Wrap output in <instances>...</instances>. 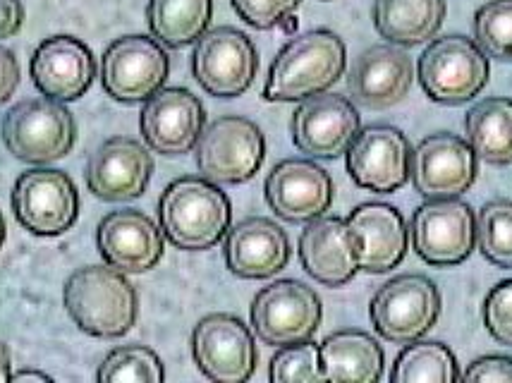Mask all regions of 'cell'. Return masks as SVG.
<instances>
[{"label":"cell","instance_id":"31","mask_svg":"<svg viewBox=\"0 0 512 383\" xmlns=\"http://www.w3.org/2000/svg\"><path fill=\"white\" fill-rule=\"evenodd\" d=\"M477 245L486 261L498 269H512V202L493 199L477 214Z\"/></svg>","mask_w":512,"mask_h":383},{"label":"cell","instance_id":"18","mask_svg":"<svg viewBox=\"0 0 512 383\" xmlns=\"http://www.w3.org/2000/svg\"><path fill=\"white\" fill-rule=\"evenodd\" d=\"M266 202L288 223H309L331 209L333 180L319 163L307 158L280 161L266 178Z\"/></svg>","mask_w":512,"mask_h":383},{"label":"cell","instance_id":"3","mask_svg":"<svg viewBox=\"0 0 512 383\" xmlns=\"http://www.w3.org/2000/svg\"><path fill=\"white\" fill-rule=\"evenodd\" d=\"M70 319L94 338H123L139 316V297L123 271L113 266H82L65 283Z\"/></svg>","mask_w":512,"mask_h":383},{"label":"cell","instance_id":"16","mask_svg":"<svg viewBox=\"0 0 512 383\" xmlns=\"http://www.w3.org/2000/svg\"><path fill=\"white\" fill-rule=\"evenodd\" d=\"M477 154L467 139L436 132L412 151L410 180L426 199H453L465 194L477 180Z\"/></svg>","mask_w":512,"mask_h":383},{"label":"cell","instance_id":"30","mask_svg":"<svg viewBox=\"0 0 512 383\" xmlns=\"http://www.w3.org/2000/svg\"><path fill=\"white\" fill-rule=\"evenodd\" d=\"M393 383H455L460 381V367L446 343L424 340L407 343L390 372Z\"/></svg>","mask_w":512,"mask_h":383},{"label":"cell","instance_id":"8","mask_svg":"<svg viewBox=\"0 0 512 383\" xmlns=\"http://www.w3.org/2000/svg\"><path fill=\"white\" fill-rule=\"evenodd\" d=\"M410 242L429 266H460L477 247V216L457 197L429 199L412 214Z\"/></svg>","mask_w":512,"mask_h":383},{"label":"cell","instance_id":"10","mask_svg":"<svg viewBox=\"0 0 512 383\" xmlns=\"http://www.w3.org/2000/svg\"><path fill=\"white\" fill-rule=\"evenodd\" d=\"M259 72L254 41L235 27L209 29L192 53V75L206 94L237 99L252 87Z\"/></svg>","mask_w":512,"mask_h":383},{"label":"cell","instance_id":"21","mask_svg":"<svg viewBox=\"0 0 512 383\" xmlns=\"http://www.w3.org/2000/svg\"><path fill=\"white\" fill-rule=\"evenodd\" d=\"M34 87L46 99L67 103L82 99L96 79V58L75 36L58 34L41 41L32 56Z\"/></svg>","mask_w":512,"mask_h":383},{"label":"cell","instance_id":"36","mask_svg":"<svg viewBox=\"0 0 512 383\" xmlns=\"http://www.w3.org/2000/svg\"><path fill=\"white\" fill-rule=\"evenodd\" d=\"M300 5L302 0H233L237 15L259 32L280 27Z\"/></svg>","mask_w":512,"mask_h":383},{"label":"cell","instance_id":"7","mask_svg":"<svg viewBox=\"0 0 512 383\" xmlns=\"http://www.w3.org/2000/svg\"><path fill=\"white\" fill-rule=\"evenodd\" d=\"M197 168L216 185H242L252 180L266 158V137L259 125L242 115H225L201 132Z\"/></svg>","mask_w":512,"mask_h":383},{"label":"cell","instance_id":"29","mask_svg":"<svg viewBox=\"0 0 512 383\" xmlns=\"http://www.w3.org/2000/svg\"><path fill=\"white\" fill-rule=\"evenodd\" d=\"M469 147L489 166L512 163V99L493 96L479 101L465 115Z\"/></svg>","mask_w":512,"mask_h":383},{"label":"cell","instance_id":"24","mask_svg":"<svg viewBox=\"0 0 512 383\" xmlns=\"http://www.w3.org/2000/svg\"><path fill=\"white\" fill-rule=\"evenodd\" d=\"M290 237L276 221L252 216L228 230L223 257L230 273L245 281H264L276 276L290 261Z\"/></svg>","mask_w":512,"mask_h":383},{"label":"cell","instance_id":"33","mask_svg":"<svg viewBox=\"0 0 512 383\" xmlns=\"http://www.w3.org/2000/svg\"><path fill=\"white\" fill-rule=\"evenodd\" d=\"M474 41L489 58L512 63V0H489L474 15Z\"/></svg>","mask_w":512,"mask_h":383},{"label":"cell","instance_id":"35","mask_svg":"<svg viewBox=\"0 0 512 383\" xmlns=\"http://www.w3.org/2000/svg\"><path fill=\"white\" fill-rule=\"evenodd\" d=\"M484 326L496 343L512 348V278L501 281L486 295Z\"/></svg>","mask_w":512,"mask_h":383},{"label":"cell","instance_id":"13","mask_svg":"<svg viewBox=\"0 0 512 383\" xmlns=\"http://www.w3.org/2000/svg\"><path fill=\"white\" fill-rule=\"evenodd\" d=\"M192 355L199 372L218 383L249 381L259 362L252 331L233 314L204 316L194 326Z\"/></svg>","mask_w":512,"mask_h":383},{"label":"cell","instance_id":"26","mask_svg":"<svg viewBox=\"0 0 512 383\" xmlns=\"http://www.w3.org/2000/svg\"><path fill=\"white\" fill-rule=\"evenodd\" d=\"M323 381L376 383L383 379L386 355L374 336L364 331H335L321 343Z\"/></svg>","mask_w":512,"mask_h":383},{"label":"cell","instance_id":"11","mask_svg":"<svg viewBox=\"0 0 512 383\" xmlns=\"http://www.w3.org/2000/svg\"><path fill=\"white\" fill-rule=\"evenodd\" d=\"M170 58L166 48L144 34L115 39L101 58V84L120 103L149 101L166 87Z\"/></svg>","mask_w":512,"mask_h":383},{"label":"cell","instance_id":"17","mask_svg":"<svg viewBox=\"0 0 512 383\" xmlns=\"http://www.w3.org/2000/svg\"><path fill=\"white\" fill-rule=\"evenodd\" d=\"M206 125V111L190 89L156 91L139 113V130L154 154L185 156L197 147Z\"/></svg>","mask_w":512,"mask_h":383},{"label":"cell","instance_id":"14","mask_svg":"<svg viewBox=\"0 0 512 383\" xmlns=\"http://www.w3.org/2000/svg\"><path fill=\"white\" fill-rule=\"evenodd\" d=\"M347 173L357 187L390 194L410 182L412 144L398 127L369 125L347 149Z\"/></svg>","mask_w":512,"mask_h":383},{"label":"cell","instance_id":"22","mask_svg":"<svg viewBox=\"0 0 512 383\" xmlns=\"http://www.w3.org/2000/svg\"><path fill=\"white\" fill-rule=\"evenodd\" d=\"M414 63L398 46H371L347 72V91L357 106L386 111L410 94Z\"/></svg>","mask_w":512,"mask_h":383},{"label":"cell","instance_id":"2","mask_svg":"<svg viewBox=\"0 0 512 383\" xmlns=\"http://www.w3.org/2000/svg\"><path fill=\"white\" fill-rule=\"evenodd\" d=\"M345 65V41L331 29H312L295 36L271 63L264 99L288 103L323 94L345 75Z\"/></svg>","mask_w":512,"mask_h":383},{"label":"cell","instance_id":"40","mask_svg":"<svg viewBox=\"0 0 512 383\" xmlns=\"http://www.w3.org/2000/svg\"><path fill=\"white\" fill-rule=\"evenodd\" d=\"M10 381H17V383H22V381H44V383H51L53 379L48 374H44V372H34V369H24V372H15L10 376Z\"/></svg>","mask_w":512,"mask_h":383},{"label":"cell","instance_id":"39","mask_svg":"<svg viewBox=\"0 0 512 383\" xmlns=\"http://www.w3.org/2000/svg\"><path fill=\"white\" fill-rule=\"evenodd\" d=\"M24 5L22 0H0V39H10L22 29Z\"/></svg>","mask_w":512,"mask_h":383},{"label":"cell","instance_id":"1","mask_svg":"<svg viewBox=\"0 0 512 383\" xmlns=\"http://www.w3.org/2000/svg\"><path fill=\"white\" fill-rule=\"evenodd\" d=\"M233 206L216 182L206 178H180L170 182L158 199V223L173 247L204 252L228 235Z\"/></svg>","mask_w":512,"mask_h":383},{"label":"cell","instance_id":"5","mask_svg":"<svg viewBox=\"0 0 512 383\" xmlns=\"http://www.w3.org/2000/svg\"><path fill=\"white\" fill-rule=\"evenodd\" d=\"M3 142L17 161L32 166L60 161L77 142L75 115L53 99L20 101L3 118Z\"/></svg>","mask_w":512,"mask_h":383},{"label":"cell","instance_id":"9","mask_svg":"<svg viewBox=\"0 0 512 383\" xmlns=\"http://www.w3.org/2000/svg\"><path fill=\"white\" fill-rule=\"evenodd\" d=\"M323 319L319 295L300 281H276L259 290L252 302L254 333L273 348H288L314 338Z\"/></svg>","mask_w":512,"mask_h":383},{"label":"cell","instance_id":"23","mask_svg":"<svg viewBox=\"0 0 512 383\" xmlns=\"http://www.w3.org/2000/svg\"><path fill=\"white\" fill-rule=\"evenodd\" d=\"M96 245L108 266L123 273L151 271L163 257V230L137 209L108 214L96 228Z\"/></svg>","mask_w":512,"mask_h":383},{"label":"cell","instance_id":"15","mask_svg":"<svg viewBox=\"0 0 512 383\" xmlns=\"http://www.w3.org/2000/svg\"><path fill=\"white\" fill-rule=\"evenodd\" d=\"M292 142L312 158H333L347 154L362 130L355 103L340 94H316L304 99L292 113Z\"/></svg>","mask_w":512,"mask_h":383},{"label":"cell","instance_id":"4","mask_svg":"<svg viewBox=\"0 0 512 383\" xmlns=\"http://www.w3.org/2000/svg\"><path fill=\"white\" fill-rule=\"evenodd\" d=\"M489 56L462 34L434 39L419 56L417 77L424 94L443 106L472 101L489 84Z\"/></svg>","mask_w":512,"mask_h":383},{"label":"cell","instance_id":"28","mask_svg":"<svg viewBox=\"0 0 512 383\" xmlns=\"http://www.w3.org/2000/svg\"><path fill=\"white\" fill-rule=\"evenodd\" d=\"M213 0H149L146 22L161 46L180 48L197 44L209 32Z\"/></svg>","mask_w":512,"mask_h":383},{"label":"cell","instance_id":"6","mask_svg":"<svg viewBox=\"0 0 512 383\" xmlns=\"http://www.w3.org/2000/svg\"><path fill=\"white\" fill-rule=\"evenodd\" d=\"M369 316L383 340L398 345L414 343L436 326L441 316V293L426 276H395L371 297Z\"/></svg>","mask_w":512,"mask_h":383},{"label":"cell","instance_id":"19","mask_svg":"<svg viewBox=\"0 0 512 383\" xmlns=\"http://www.w3.org/2000/svg\"><path fill=\"white\" fill-rule=\"evenodd\" d=\"M154 175L149 147L130 137L106 139L87 161V185L103 202H130L142 197Z\"/></svg>","mask_w":512,"mask_h":383},{"label":"cell","instance_id":"41","mask_svg":"<svg viewBox=\"0 0 512 383\" xmlns=\"http://www.w3.org/2000/svg\"><path fill=\"white\" fill-rule=\"evenodd\" d=\"M10 352H8V345L0 340V383L3 381H10Z\"/></svg>","mask_w":512,"mask_h":383},{"label":"cell","instance_id":"27","mask_svg":"<svg viewBox=\"0 0 512 383\" xmlns=\"http://www.w3.org/2000/svg\"><path fill=\"white\" fill-rule=\"evenodd\" d=\"M374 27L393 46H419L441 32L446 0H374Z\"/></svg>","mask_w":512,"mask_h":383},{"label":"cell","instance_id":"20","mask_svg":"<svg viewBox=\"0 0 512 383\" xmlns=\"http://www.w3.org/2000/svg\"><path fill=\"white\" fill-rule=\"evenodd\" d=\"M362 245L355 230L338 216H319L300 235L302 269L326 288H343L362 271Z\"/></svg>","mask_w":512,"mask_h":383},{"label":"cell","instance_id":"32","mask_svg":"<svg viewBox=\"0 0 512 383\" xmlns=\"http://www.w3.org/2000/svg\"><path fill=\"white\" fill-rule=\"evenodd\" d=\"M96 379L101 383H161L166 381V369L154 350L125 345L101 362Z\"/></svg>","mask_w":512,"mask_h":383},{"label":"cell","instance_id":"38","mask_svg":"<svg viewBox=\"0 0 512 383\" xmlns=\"http://www.w3.org/2000/svg\"><path fill=\"white\" fill-rule=\"evenodd\" d=\"M20 60L10 48L0 46V103H5L20 87Z\"/></svg>","mask_w":512,"mask_h":383},{"label":"cell","instance_id":"37","mask_svg":"<svg viewBox=\"0 0 512 383\" xmlns=\"http://www.w3.org/2000/svg\"><path fill=\"white\" fill-rule=\"evenodd\" d=\"M460 381H481V383H512V357L503 355H486L479 360L469 362L465 372L460 374Z\"/></svg>","mask_w":512,"mask_h":383},{"label":"cell","instance_id":"12","mask_svg":"<svg viewBox=\"0 0 512 383\" xmlns=\"http://www.w3.org/2000/svg\"><path fill=\"white\" fill-rule=\"evenodd\" d=\"M12 211L24 230L39 237L63 235L79 218V192L63 170L34 168L12 187Z\"/></svg>","mask_w":512,"mask_h":383},{"label":"cell","instance_id":"25","mask_svg":"<svg viewBox=\"0 0 512 383\" xmlns=\"http://www.w3.org/2000/svg\"><path fill=\"white\" fill-rule=\"evenodd\" d=\"M347 226L355 230L362 245L359 266L367 273H388L405 259L410 230L395 206L381 202L359 204L347 216Z\"/></svg>","mask_w":512,"mask_h":383},{"label":"cell","instance_id":"42","mask_svg":"<svg viewBox=\"0 0 512 383\" xmlns=\"http://www.w3.org/2000/svg\"><path fill=\"white\" fill-rule=\"evenodd\" d=\"M5 242V221H3V214H0V247H3Z\"/></svg>","mask_w":512,"mask_h":383},{"label":"cell","instance_id":"34","mask_svg":"<svg viewBox=\"0 0 512 383\" xmlns=\"http://www.w3.org/2000/svg\"><path fill=\"white\" fill-rule=\"evenodd\" d=\"M268 379L273 383H314L323 381L319 345L312 340L300 345H288L273 355L268 367Z\"/></svg>","mask_w":512,"mask_h":383}]
</instances>
